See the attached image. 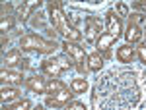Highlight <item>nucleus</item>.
<instances>
[{"label": "nucleus", "mask_w": 146, "mask_h": 110, "mask_svg": "<svg viewBox=\"0 0 146 110\" xmlns=\"http://www.w3.org/2000/svg\"><path fill=\"white\" fill-rule=\"evenodd\" d=\"M133 72H117V89H109L103 79H98L92 91L94 110H131L138 104L140 91Z\"/></svg>", "instance_id": "obj_1"}, {"label": "nucleus", "mask_w": 146, "mask_h": 110, "mask_svg": "<svg viewBox=\"0 0 146 110\" xmlns=\"http://www.w3.org/2000/svg\"><path fill=\"white\" fill-rule=\"evenodd\" d=\"M136 54H138V58H140V62L146 64V44H140V46L136 48Z\"/></svg>", "instance_id": "obj_22"}, {"label": "nucleus", "mask_w": 146, "mask_h": 110, "mask_svg": "<svg viewBox=\"0 0 146 110\" xmlns=\"http://www.w3.org/2000/svg\"><path fill=\"white\" fill-rule=\"evenodd\" d=\"M103 64H105V60H103V56L96 50V52H92V54H88V70L90 72H100L101 68H103Z\"/></svg>", "instance_id": "obj_14"}, {"label": "nucleus", "mask_w": 146, "mask_h": 110, "mask_svg": "<svg viewBox=\"0 0 146 110\" xmlns=\"http://www.w3.org/2000/svg\"><path fill=\"white\" fill-rule=\"evenodd\" d=\"M25 85L31 93H37V95H43L47 93V79L43 76H33L29 79H25Z\"/></svg>", "instance_id": "obj_11"}, {"label": "nucleus", "mask_w": 146, "mask_h": 110, "mask_svg": "<svg viewBox=\"0 0 146 110\" xmlns=\"http://www.w3.org/2000/svg\"><path fill=\"white\" fill-rule=\"evenodd\" d=\"M64 110H88V108L84 106V102H80V100H72V102H68L66 106H64Z\"/></svg>", "instance_id": "obj_21"}, {"label": "nucleus", "mask_w": 146, "mask_h": 110, "mask_svg": "<svg viewBox=\"0 0 146 110\" xmlns=\"http://www.w3.org/2000/svg\"><path fill=\"white\" fill-rule=\"evenodd\" d=\"M105 23H107V33H111L115 39H119L123 33V23H121V18L115 14L113 10H109L105 14Z\"/></svg>", "instance_id": "obj_6"}, {"label": "nucleus", "mask_w": 146, "mask_h": 110, "mask_svg": "<svg viewBox=\"0 0 146 110\" xmlns=\"http://www.w3.org/2000/svg\"><path fill=\"white\" fill-rule=\"evenodd\" d=\"M0 79H2V87H10V85H22L23 76L20 72H14V70L4 68L0 72Z\"/></svg>", "instance_id": "obj_7"}, {"label": "nucleus", "mask_w": 146, "mask_h": 110, "mask_svg": "<svg viewBox=\"0 0 146 110\" xmlns=\"http://www.w3.org/2000/svg\"><path fill=\"white\" fill-rule=\"evenodd\" d=\"M4 64H6V68L20 66V64H22V52H20L18 48H14V50H10L8 54L4 56Z\"/></svg>", "instance_id": "obj_16"}, {"label": "nucleus", "mask_w": 146, "mask_h": 110, "mask_svg": "<svg viewBox=\"0 0 146 110\" xmlns=\"http://www.w3.org/2000/svg\"><path fill=\"white\" fill-rule=\"evenodd\" d=\"M60 89H64V83H62L60 79H51V81L47 83V95H55Z\"/></svg>", "instance_id": "obj_19"}, {"label": "nucleus", "mask_w": 146, "mask_h": 110, "mask_svg": "<svg viewBox=\"0 0 146 110\" xmlns=\"http://www.w3.org/2000/svg\"><path fill=\"white\" fill-rule=\"evenodd\" d=\"M142 33H144V35H146V23H144V29H142Z\"/></svg>", "instance_id": "obj_26"}, {"label": "nucleus", "mask_w": 146, "mask_h": 110, "mask_svg": "<svg viewBox=\"0 0 146 110\" xmlns=\"http://www.w3.org/2000/svg\"><path fill=\"white\" fill-rule=\"evenodd\" d=\"M31 110H43V106H41V104H37V106H35V108H31Z\"/></svg>", "instance_id": "obj_25"}, {"label": "nucleus", "mask_w": 146, "mask_h": 110, "mask_svg": "<svg viewBox=\"0 0 146 110\" xmlns=\"http://www.w3.org/2000/svg\"><path fill=\"white\" fill-rule=\"evenodd\" d=\"M142 29L138 27V23H133L129 21L127 29H125V39H127V44H136L142 41Z\"/></svg>", "instance_id": "obj_10"}, {"label": "nucleus", "mask_w": 146, "mask_h": 110, "mask_svg": "<svg viewBox=\"0 0 146 110\" xmlns=\"http://www.w3.org/2000/svg\"><path fill=\"white\" fill-rule=\"evenodd\" d=\"M115 8H117V12H119V14H121L123 18H127V16H129V8H127V4H123V2H119V4H117Z\"/></svg>", "instance_id": "obj_23"}, {"label": "nucleus", "mask_w": 146, "mask_h": 110, "mask_svg": "<svg viewBox=\"0 0 146 110\" xmlns=\"http://www.w3.org/2000/svg\"><path fill=\"white\" fill-rule=\"evenodd\" d=\"M115 56L121 64H133V60L136 58V48H133V44H121Z\"/></svg>", "instance_id": "obj_9"}, {"label": "nucleus", "mask_w": 146, "mask_h": 110, "mask_svg": "<svg viewBox=\"0 0 146 110\" xmlns=\"http://www.w3.org/2000/svg\"><path fill=\"white\" fill-rule=\"evenodd\" d=\"M49 14H51V23H53V27L56 29V33H60L64 37V41L76 43V44L82 41V33H80L76 27H72V25L68 23V18L64 16V12L60 10L58 2H55V4L49 6Z\"/></svg>", "instance_id": "obj_2"}, {"label": "nucleus", "mask_w": 146, "mask_h": 110, "mask_svg": "<svg viewBox=\"0 0 146 110\" xmlns=\"http://www.w3.org/2000/svg\"><path fill=\"white\" fill-rule=\"evenodd\" d=\"M12 27H14V18L12 16H4L2 21H0V31H2V35H6Z\"/></svg>", "instance_id": "obj_20"}, {"label": "nucleus", "mask_w": 146, "mask_h": 110, "mask_svg": "<svg viewBox=\"0 0 146 110\" xmlns=\"http://www.w3.org/2000/svg\"><path fill=\"white\" fill-rule=\"evenodd\" d=\"M72 97H74V93L70 91V87H64V89H60L58 93H55V95H49L45 104L51 106V108H64Z\"/></svg>", "instance_id": "obj_5"}, {"label": "nucleus", "mask_w": 146, "mask_h": 110, "mask_svg": "<svg viewBox=\"0 0 146 110\" xmlns=\"http://www.w3.org/2000/svg\"><path fill=\"white\" fill-rule=\"evenodd\" d=\"M2 110H31V102L27 99L16 100V102H12V104H4Z\"/></svg>", "instance_id": "obj_18"}, {"label": "nucleus", "mask_w": 146, "mask_h": 110, "mask_svg": "<svg viewBox=\"0 0 146 110\" xmlns=\"http://www.w3.org/2000/svg\"><path fill=\"white\" fill-rule=\"evenodd\" d=\"M20 48L22 50H35V52H41V54H49V52H53L56 48V44L49 43V41H45L43 37H39L35 33H25L20 39Z\"/></svg>", "instance_id": "obj_3"}, {"label": "nucleus", "mask_w": 146, "mask_h": 110, "mask_svg": "<svg viewBox=\"0 0 146 110\" xmlns=\"http://www.w3.org/2000/svg\"><path fill=\"white\" fill-rule=\"evenodd\" d=\"M115 37L111 33H101L100 39H98V43H96V48H98V52H107V50H111V46L115 44Z\"/></svg>", "instance_id": "obj_13"}, {"label": "nucleus", "mask_w": 146, "mask_h": 110, "mask_svg": "<svg viewBox=\"0 0 146 110\" xmlns=\"http://www.w3.org/2000/svg\"><path fill=\"white\" fill-rule=\"evenodd\" d=\"M135 6H136V8H140L142 12H146V2H142V0H140V2H135Z\"/></svg>", "instance_id": "obj_24"}, {"label": "nucleus", "mask_w": 146, "mask_h": 110, "mask_svg": "<svg viewBox=\"0 0 146 110\" xmlns=\"http://www.w3.org/2000/svg\"><path fill=\"white\" fill-rule=\"evenodd\" d=\"M18 97H20V91L18 89L2 87V102L4 104H12L14 100H18Z\"/></svg>", "instance_id": "obj_17"}, {"label": "nucleus", "mask_w": 146, "mask_h": 110, "mask_svg": "<svg viewBox=\"0 0 146 110\" xmlns=\"http://www.w3.org/2000/svg\"><path fill=\"white\" fill-rule=\"evenodd\" d=\"M100 31H101V21L94 20V18H88V29H86V39H88V43H98Z\"/></svg>", "instance_id": "obj_12"}, {"label": "nucleus", "mask_w": 146, "mask_h": 110, "mask_svg": "<svg viewBox=\"0 0 146 110\" xmlns=\"http://www.w3.org/2000/svg\"><path fill=\"white\" fill-rule=\"evenodd\" d=\"M41 70H43V74L55 77V79L64 72V70L60 68V64H58V60H56V58H45V60L41 62Z\"/></svg>", "instance_id": "obj_8"}, {"label": "nucleus", "mask_w": 146, "mask_h": 110, "mask_svg": "<svg viewBox=\"0 0 146 110\" xmlns=\"http://www.w3.org/2000/svg\"><path fill=\"white\" fill-rule=\"evenodd\" d=\"M88 79L86 77H74L72 81H70V91L74 93V95H82V93H86L88 91Z\"/></svg>", "instance_id": "obj_15"}, {"label": "nucleus", "mask_w": 146, "mask_h": 110, "mask_svg": "<svg viewBox=\"0 0 146 110\" xmlns=\"http://www.w3.org/2000/svg\"><path fill=\"white\" fill-rule=\"evenodd\" d=\"M62 50L66 52L72 60H74V64L78 68L80 72L86 76L90 70H88V54H86V50L76 43H68V41H62Z\"/></svg>", "instance_id": "obj_4"}]
</instances>
